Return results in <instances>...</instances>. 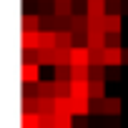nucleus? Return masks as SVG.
<instances>
[{
  "label": "nucleus",
  "mask_w": 128,
  "mask_h": 128,
  "mask_svg": "<svg viewBox=\"0 0 128 128\" xmlns=\"http://www.w3.org/2000/svg\"><path fill=\"white\" fill-rule=\"evenodd\" d=\"M108 3H116V0H108Z\"/></svg>",
  "instance_id": "nucleus-26"
},
{
  "label": "nucleus",
  "mask_w": 128,
  "mask_h": 128,
  "mask_svg": "<svg viewBox=\"0 0 128 128\" xmlns=\"http://www.w3.org/2000/svg\"><path fill=\"white\" fill-rule=\"evenodd\" d=\"M38 113L40 116H53L55 113V98H38Z\"/></svg>",
  "instance_id": "nucleus-13"
},
{
  "label": "nucleus",
  "mask_w": 128,
  "mask_h": 128,
  "mask_svg": "<svg viewBox=\"0 0 128 128\" xmlns=\"http://www.w3.org/2000/svg\"><path fill=\"white\" fill-rule=\"evenodd\" d=\"M20 126H23V128H40V113L25 110V113L20 116Z\"/></svg>",
  "instance_id": "nucleus-9"
},
{
  "label": "nucleus",
  "mask_w": 128,
  "mask_h": 128,
  "mask_svg": "<svg viewBox=\"0 0 128 128\" xmlns=\"http://www.w3.org/2000/svg\"><path fill=\"white\" fill-rule=\"evenodd\" d=\"M76 128H88V116H76Z\"/></svg>",
  "instance_id": "nucleus-23"
},
{
  "label": "nucleus",
  "mask_w": 128,
  "mask_h": 128,
  "mask_svg": "<svg viewBox=\"0 0 128 128\" xmlns=\"http://www.w3.org/2000/svg\"><path fill=\"white\" fill-rule=\"evenodd\" d=\"M123 63V48H106V66H120Z\"/></svg>",
  "instance_id": "nucleus-11"
},
{
  "label": "nucleus",
  "mask_w": 128,
  "mask_h": 128,
  "mask_svg": "<svg viewBox=\"0 0 128 128\" xmlns=\"http://www.w3.org/2000/svg\"><path fill=\"white\" fill-rule=\"evenodd\" d=\"M103 30H106V33H120V30H123V15L108 13V15L103 18Z\"/></svg>",
  "instance_id": "nucleus-5"
},
{
  "label": "nucleus",
  "mask_w": 128,
  "mask_h": 128,
  "mask_svg": "<svg viewBox=\"0 0 128 128\" xmlns=\"http://www.w3.org/2000/svg\"><path fill=\"white\" fill-rule=\"evenodd\" d=\"M53 80H73V66H53Z\"/></svg>",
  "instance_id": "nucleus-12"
},
{
  "label": "nucleus",
  "mask_w": 128,
  "mask_h": 128,
  "mask_svg": "<svg viewBox=\"0 0 128 128\" xmlns=\"http://www.w3.org/2000/svg\"><path fill=\"white\" fill-rule=\"evenodd\" d=\"M120 110H123L120 96H106L103 98V116H120Z\"/></svg>",
  "instance_id": "nucleus-4"
},
{
  "label": "nucleus",
  "mask_w": 128,
  "mask_h": 128,
  "mask_svg": "<svg viewBox=\"0 0 128 128\" xmlns=\"http://www.w3.org/2000/svg\"><path fill=\"white\" fill-rule=\"evenodd\" d=\"M38 93L43 96V98H55L58 96V90H55V80H38Z\"/></svg>",
  "instance_id": "nucleus-10"
},
{
  "label": "nucleus",
  "mask_w": 128,
  "mask_h": 128,
  "mask_svg": "<svg viewBox=\"0 0 128 128\" xmlns=\"http://www.w3.org/2000/svg\"><path fill=\"white\" fill-rule=\"evenodd\" d=\"M73 45H76V38H73V33H70V30H58V48L70 50Z\"/></svg>",
  "instance_id": "nucleus-16"
},
{
  "label": "nucleus",
  "mask_w": 128,
  "mask_h": 128,
  "mask_svg": "<svg viewBox=\"0 0 128 128\" xmlns=\"http://www.w3.org/2000/svg\"><path fill=\"white\" fill-rule=\"evenodd\" d=\"M40 128H55V113L53 116H40Z\"/></svg>",
  "instance_id": "nucleus-22"
},
{
  "label": "nucleus",
  "mask_w": 128,
  "mask_h": 128,
  "mask_svg": "<svg viewBox=\"0 0 128 128\" xmlns=\"http://www.w3.org/2000/svg\"><path fill=\"white\" fill-rule=\"evenodd\" d=\"M86 3H88V0H86Z\"/></svg>",
  "instance_id": "nucleus-27"
},
{
  "label": "nucleus",
  "mask_w": 128,
  "mask_h": 128,
  "mask_svg": "<svg viewBox=\"0 0 128 128\" xmlns=\"http://www.w3.org/2000/svg\"><path fill=\"white\" fill-rule=\"evenodd\" d=\"M106 98V80H90V100Z\"/></svg>",
  "instance_id": "nucleus-15"
},
{
  "label": "nucleus",
  "mask_w": 128,
  "mask_h": 128,
  "mask_svg": "<svg viewBox=\"0 0 128 128\" xmlns=\"http://www.w3.org/2000/svg\"><path fill=\"white\" fill-rule=\"evenodd\" d=\"M20 78H23V83H38L40 80V66H38V63H25L23 60Z\"/></svg>",
  "instance_id": "nucleus-3"
},
{
  "label": "nucleus",
  "mask_w": 128,
  "mask_h": 128,
  "mask_svg": "<svg viewBox=\"0 0 128 128\" xmlns=\"http://www.w3.org/2000/svg\"><path fill=\"white\" fill-rule=\"evenodd\" d=\"M106 30H88V48H106Z\"/></svg>",
  "instance_id": "nucleus-8"
},
{
  "label": "nucleus",
  "mask_w": 128,
  "mask_h": 128,
  "mask_svg": "<svg viewBox=\"0 0 128 128\" xmlns=\"http://www.w3.org/2000/svg\"><path fill=\"white\" fill-rule=\"evenodd\" d=\"M90 80H106V66H90Z\"/></svg>",
  "instance_id": "nucleus-19"
},
{
  "label": "nucleus",
  "mask_w": 128,
  "mask_h": 128,
  "mask_svg": "<svg viewBox=\"0 0 128 128\" xmlns=\"http://www.w3.org/2000/svg\"><path fill=\"white\" fill-rule=\"evenodd\" d=\"M20 45H23V50H35L40 45V30H23Z\"/></svg>",
  "instance_id": "nucleus-6"
},
{
  "label": "nucleus",
  "mask_w": 128,
  "mask_h": 128,
  "mask_svg": "<svg viewBox=\"0 0 128 128\" xmlns=\"http://www.w3.org/2000/svg\"><path fill=\"white\" fill-rule=\"evenodd\" d=\"M53 3H55V0H53Z\"/></svg>",
  "instance_id": "nucleus-28"
},
{
  "label": "nucleus",
  "mask_w": 128,
  "mask_h": 128,
  "mask_svg": "<svg viewBox=\"0 0 128 128\" xmlns=\"http://www.w3.org/2000/svg\"><path fill=\"white\" fill-rule=\"evenodd\" d=\"M123 63H128V48H123Z\"/></svg>",
  "instance_id": "nucleus-25"
},
{
  "label": "nucleus",
  "mask_w": 128,
  "mask_h": 128,
  "mask_svg": "<svg viewBox=\"0 0 128 128\" xmlns=\"http://www.w3.org/2000/svg\"><path fill=\"white\" fill-rule=\"evenodd\" d=\"M116 126H118L116 116H106V128H116Z\"/></svg>",
  "instance_id": "nucleus-24"
},
{
  "label": "nucleus",
  "mask_w": 128,
  "mask_h": 128,
  "mask_svg": "<svg viewBox=\"0 0 128 128\" xmlns=\"http://www.w3.org/2000/svg\"><path fill=\"white\" fill-rule=\"evenodd\" d=\"M23 30H40V15L25 13L23 15Z\"/></svg>",
  "instance_id": "nucleus-17"
},
{
  "label": "nucleus",
  "mask_w": 128,
  "mask_h": 128,
  "mask_svg": "<svg viewBox=\"0 0 128 128\" xmlns=\"http://www.w3.org/2000/svg\"><path fill=\"white\" fill-rule=\"evenodd\" d=\"M55 90H58V96H70V80H55Z\"/></svg>",
  "instance_id": "nucleus-20"
},
{
  "label": "nucleus",
  "mask_w": 128,
  "mask_h": 128,
  "mask_svg": "<svg viewBox=\"0 0 128 128\" xmlns=\"http://www.w3.org/2000/svg\"><path fill=\"white\" fill-rule=\"evenodd\" d=\"M55 128H76L73 113H55Z\"/></svg>",
  "instance_id": "nucleus-14"
},
{
  "label": "nucleus",
  "mask_w": 128,
  "mask_h": 128,
  "mask_svg": "<svg viewBox=\"0 0 128 128\" xmlns=\"http://www.w3.org/2000/svg\"><path fill=\"white\" fill-rule=\"evenodd\" d=\"M53 13H55L58 18H70V15H76V13H73V0H55V3H53Z\"/></svg>",
  "instance_id": "nucleus-7"
},
{
  "label": "nucleus",
  "mask_w": 128,
  "mask_h": 128,
  "mask_svg": "<svg viewBox=\"0 0 128 128\" xmlns=\"http://www.w3.org/2000/svg\"><path fill=\"white\" fill-rule=\"evenodd\" d=\"M55 113H73L70 96H58V98H55Z\"/></svg>",
  "instance_id": "nucleus-18"
},
{
  "label": "nucleus",
  "mask_w": 128,
  "mask_h": 128,
  "mask_svg": "<svg viewBox=\"0 0 128 128\" xmlns=\"http://www.w3.org/2000/svg\"><path fill=\"white\" fill-rule=\"evenodd\" d=\"M86 15L90 20H103L108 15V0H88L86 3Z\"/></svg>",
  "instance_id": "nucleus-1"
},
{
  "label": "nucleus",
  "mask_w": 128,
  "mask_h": 128,
  "mask_svg": "<svg viewBox=\"0 0 128 128\" xmlns=\"http://www.w3.org/2000/svg\"><path fill=\"white\" fill-rule=\"evenodd\" d=\"M106 48H123V45H120V33H108Z\"/></svg>",
  "instance_id": "nucleus-21"
},
{
  "label": "nucleus",
  "mask_w": 128,
  "mask_h": 128,
  "mask_svg": "<svg viewBox=\"0 0 128 128\" xmlns=\"http://www.w3.org/2000/svg\"><path fill=\"white\" fill-rule=\"evenodd\" d=\"M70 66H90V50L88 45H73L70 48Z\"/></svg>",
  "instance_id": "nucleus-2"
}]
</instances>
